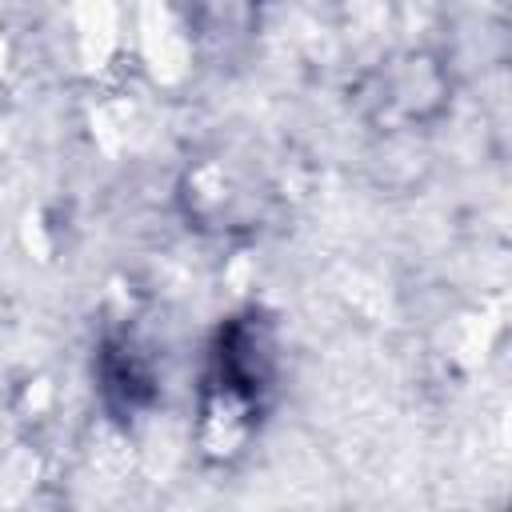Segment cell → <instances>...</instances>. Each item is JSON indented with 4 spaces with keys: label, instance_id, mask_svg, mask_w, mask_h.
I'll return each instance as SVG.
<instances>
[{
    "label": "cell",
    "instance_id": "obj_2",
    "mask_svg": "<svg viewBox=\"0 0 512 512\" xmlns=\"http://www.w3.org/2000/svg\"><path fill=\"white\" fill-rule=\"evenodd\" d=\"M96 392L112 420H136L144 416L156 396V364L152 352L140 344L136 332H108L96 348Z\"/></svg>",
    "mask_w": 512,
    "mask_h": 512
},
{
    "label": "cell",
    "instance_id": "obj_3",
    "mask_svg": "<svg viewBox=\"0 0 512 512\" xmlns=\"http://www.w3.org/2000/svg\"><path fill=\"white\" fill-rule=\"evenodd\" d=\"M184 12H188L192 36L208 52L232 56L236 48H244L252 40L260 0H184Z\"/></svg>",
    "mask_w": 512,
    "mask_h": 512
},
{
    "label": "cell",
    "instance_id": "obj_1",
    "mask_svg": "<svg viewBox=\"0 0 512 512\" xmlns=\"http://www.w3.org/2000/svg\"><path fill=\"white\" fill-rule=\"evenodd\" d=\"M280 392V336L264 308L232 312L212 344L196 396V444L208 460H232L264 428Z\"/></svg>",
    "mask_w": 512,
    "mask_h": 512
}]
</instances>
